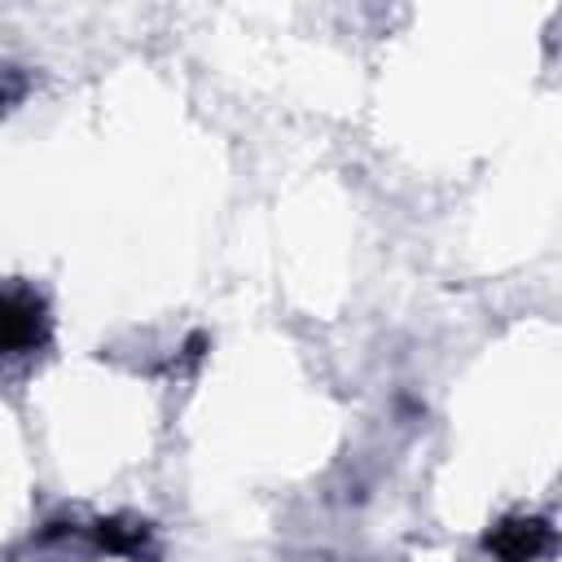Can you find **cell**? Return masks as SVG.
<instances>
[{
  "instance_id": "6da1fadb",
  "label": "cell",
  "mask_w": 562,
  "mask_h": 562,
  "mask_svg": "<svg viewBox=\"0 0 562 562\" xmlns=\"http://www.w3.org/2000/svg\"><path fill=\"white\" fill-rule=\"evenodd\" d=\"M483 544L496 562H536L553 549V527L544 518H505L487 531Z\"/></svg>"
},
{
  "instance_id": "7a4b0ae2",
  "label": "cell",
  "mask_w": 562,
  "mask_h": 562,
  "mask_svg": "<svg viewBox=\"0 0 562 562\" xmlns=\"http://www.w3.org/2000/svg\"><path fill=\"white\" fill-rule=\"evenodd\" d=\"M48 342L44 303L31 294H0V351H35Z\"/></svg>"
},
{
  "instance_id": "3957f363",
  "label": "cell",
  "mask_w": 562,
  "mask_h": 562,
  "mask_svg": "<svg viewBox=\"0 0 562 562\" xmlns=\"http://www.w3.org/2000/svg\"><path fill=\"white\" fill-rule=\"evenodd\" d=\"M92 536L101 549H114V553H140V544H145V527H127L119 518H101L92 527Z\"/></svg>"
}]
</instances>
